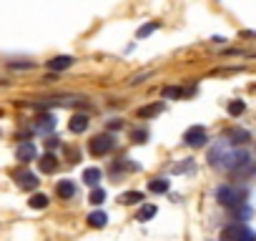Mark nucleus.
Wrapping results in <instances>:
<instances>
[{
    "label": "nucleus",
    "mask_w": 256,
    "mask_h": 241,
    "mask_svg": "<svg viewBox=\"0 0 256 241\" xmlns=\"http://www.w3.org/2000/svg\"><path fill=\"white\" fill-rule=\"evenodd\" d=\"M216 198H218V204H221V206L238 208V206L244 204L246 194H244L241 188H236V186H218V188H216Z\"/></svg>",
    "instance_id": "1"
},
{
    "label": "nucleus",
    "mask_w": 256,
    "mask_h": 241,
    "mask_svg": "<svg viewBox=\"0 0 256 241\" xmlns=\"http://www.w3.org/2000/svg\"><path fill=\"white\" fill-rule=\"evenodd\" d=\"M218 241H256V234L244 224H231L221 231Z\"/></svg>",
    "instance_id": "2"
},
{
    "label": "nucleus",
    "mask_w": 256,
    "mask_h": 241,
    "mask_svg": "<svg viewBox=\"0 0 256 241\" xmlns=\"http://www.w3.org/2000/svg\"><path fill=\"white\" fill-rule=\"evenodd\" d=\"M218 154H221V166L228 168V171H236V168L248 164V154L246 151H228V154L218 151Z\"/></svg>",
    "instance_id": "3"
},
{
    "label": "nucleus",
    "mask_w": 256,
    "mask_h": 241,
    "mask_svg": "<svg viewBox=\"0 0 256 241\" xmlns=\"http://www.w3.org/2000/svg\"><path fill=\"white\" fill-rule=\"evenodd\" d=\"M113 144H116V141H113L110 134L93 136V138H90V154H93V156H106V154H110Z\"/></svg>",
    "instance_id": "4"
},
{
    "label": "nucleus",
    "mask_w": 256,
    "mask_h": 241,
    "mask_svg": "<svg viewBox=\"0 0 256 241\" xmlns=\"http://www.w3.org/2000/svg\"><path fill=\"white\" fill-rule=\"evenodd\" d=\"M184 144L191 146V148H201L206 144V128L201 126H191L186 134H184Z\"/></svg>",
    "instance_id": "5"
},
{
    "label": "nucleus",
    "mask_w": 256,
    "mask_h": 241,
    "mask_svg": "<svg viewBox=\"0 0 256 241\" xmlns=\"http://www.w3.org/2000/svg\"><path fill=\"white\" fill-rule=\"evenodd\" d=\"M16 158H18L20 164H30V161H36V146H33L30 141H23V144L18 146V151H16Z\"/></svg>",
    "instance_id": "6"
},
{
    "label": "nucleus",
    "mask_w": 256,
    "mask_h": 241,
    "mask_svg": "<svg viewBox=\"0 0 256 241\" xmlns=\"http://www.w3.org/2000/svg\"><path fill=\"white\" fill-rule=\"evenodd\" d=\"M73 63H76V58H73V56H56V58H50V60H48V68H50L53 73H58V70L70 68Z\"/></svg>",
    "instance_id": "7"
},
{
    "label": "nucleus",
    "mask_w": 256,
    "mask_h": 241,
    "mask_svg": "<svg viewBox=\"0 0 256 241\" xmlns=\"http://www.w3.org/2000/svg\"><path fill=\"white\" fill-rule=\"evenodd\" d=\"M38 176L33 174V171H23V174H18V186L23 188V191H33V188H38Z\"/></svg>",
    "instance_id": "8"
},
{
    "label": "nucleus",
    "mask_w": 256,
    "mask_h": 241,
    "mask_svg": "<svg viewBox=\"0 0 256 241\" xmlns=\"http://www.w3.org/2000/svg\"><path fill=\"white\" fill-rule=\"evenodd\" d=\"M164 108H166V103H164V100H156V103L141 106V108H138V118H154V116L164 113Z\"/></svg>",
    "instance_id": "9"
},
{
    "label": "nucleus",
    "mask_w": 256,
    "mask_h": 241,
    "mask_svg": "<svg viewBox=\"0 0 256 241\" xmlns=\"http://www.w3.org/2000/svg\"><path fill=\"white\" fill-rule=\"evenodd\" d=\"M88 116L86 113H76L73 118H70V124H68V128H70V134H83L86 128H88Z\"/></svg>",
    "instance_id": "10"
},
{
    "label": "nucleus",
    "mask_w": 256,
    "mask_h": 241,
    "mask_svg": "<svg viewBox=\"0 0 256 241\" xmlns=\"http://www.w3.org/2000/svg\"><path fill=\"white\" fill-rule=\"evenodd\" d=\"M36 128H38L40 134H50V131L56 128V118H53L50 113H43V116H38V118H36Z\"/></svg>",
    "instance_id": "11"
},
{
    "label": "nucleus",
    "mask_w": 256,
    "mask_h": 241,
    "mask_svg": "<svg viewBox=\"0 0 256 241\" xmlns=\"http://www.w3.org/2000/svg\"><path fill=\"white\" fill-rule=\"evenodd\" d=\"M38 166H40L43 174H56V168H58V158H56V154H43L40 161H38Z\"/></svg>",
    "instance_id": "12"
},
{
    "label": "nucleus",
    "mask_w": 256,
    "mask_h": 241,
    "mask_svg": "<svg viewBox=\"0 0 256 241\" xmlns=\"http://www.w3.org/2000/svg\"><path fill=\"white\" fill-rule=\"evenodd\" d=\"M56 194H58L60 198H73V196H76V184H73L70 178H63V181H58Z\"/></svg>",
    "instance_id": "13"
},
{
    "label": "nucleus",
    "mask_w": 256,
    "mask_h": 241,
    "mask_svg": "<svg viewBox=\"0 0 256 241\" xmlns=\"http://www.w3.org/2000/svg\"><path fill=\"white\" fill-rule=\"evenodd\" d=\"M226 138H228L231 144H236V146H241V144H246V141H251V134H248V131H244V128H231V131L226 134Z\"/></svg>",
    "instance_id": "14"
},
{
    "label": "nucleus",
    "mask_w": 256,
    "mask_h": 241,
    "mask_svg": "<svg viewBox=\"0 0 256 241\" xmlns=\"http://www.w3.org/2000/svg\"><path fill=\"white\" fill-rule=\"evenodd\" d=\"M120 204H126V206H134V204H144L146 201V196L141 194V191H126V194H120V198H118Z\"/></svg>",
    "instance_id": "15"
},
{
    "label": "nucleus",
    "mask_w": 256,
    "mask_h": 241,
    "mask_svg": "<svg viewBox=\"0 0 256 241\" xmlns=\"http://www.w3.org/2000/svg\"><path fill=\"white\" fill-rule=\"evenodd\" d=\"M100 178H103L100 168H93V166H90V168H86V171H83V181H86L88 186H93V188L100 184Z\"/></svg>",
    "instance_id": "16"
},
{
    "label": "nucleus",
    "mask_w": 256,
    "mask_h": 241,
    "mask_svg": "<svg viewBox=\"0 0 256 241\" xmlns=\"http://www.w3.org/2000/svg\"><path fill=\"white\" fill-rule=\"evenodd\" d=\"M168 188H171L168 178H151V184H148V191H154V194H166Z\"/></svg>",
    "instance_id": "17"
},
{
    "label": "nucleus",
    "mask_w": 256,
    "mask_h": 241,
    "mask_svg": "<svg viewBox=\"0 0 256 241\" xmlns=\"http://www.w3.org/2000/svg\"><path fill=\"white\" fill-rule=\"evenodd\" d=\"M88 224H90L93 228H103V226L108 224V216H106L103 211H93V214L88 216Z\"/></svg>",
    "instance_id": "18"
},
{
    "label": "nucleus",
    "mask_w": 256,
    "mask_h": 241,
    "mask_svg": "<svg viewBox=\"0 0 256 241\" xmlns=\"http://www.w3.org/2000/svg\"><path fill=\"white\" fill-rule=\"evenodd\" d=\"M28 206L36 208V211H38V208H46V206H48V196H46V194H33V196L28 198Z\"/></svg>",
    "instance_id": "19"
},
{
    "label": "nucleus",
    "mask_w": 256,
    "mask_h": 241,
    "mask_svg": "<svg viewBox=\"0 0 256 241\" xmlns=\"http://www.w3.org/2000/svg\"><path fill=\"white\" fill-rule=\"evenodd\" d=\"M156 216V206L154 204H141V211H138V221H151Z\"/></svg>",
    "instance_id": "20"
},
{
    "label": "nucleus",
    "mask_w": 256,
    "mask_h": 241,
    "mask_svg": "<svg viewBox=\"0 0 256 241\" xmlns=\"http://www.w3.org/2000/svg\"><path fill=\"white\" fill-rule=\"evenodd\" d=\"M88 201H90L93 206H100V204L106 201V191H103V188H93V191H90V198H88Z\"/></svg>",
    "instance_id": "21"
},
{
    "label": "nucleus",
    "mask_w": 256,
    "mask_h": 241,
    "mask_svg": "<svg viewBox=\"0 0 256 241\" xmlns=\"http://www.w3.org/2000/svg\"><path fill=\"white\" fill-rule=\"evenodd\" d=\"M244 110H246V103H244V100H231V103H228V113H231V116H241Z\"/></svg>",
    "instance_id": "22"
},
{
    "label": "nucleus",
    "mask_w": 256,
    "mask_h": 241,
    "mask_svg": "<svg viewBox=\"0 0 256 241\" xmlns=\"http://www.w3.org/2000/svg\"><path fill=\"white\" fill-rule=\"evenodd\" d=\"M154 30H158V23H146L144 28H138V33H136V36H138V38H146V36H151Z\"/></svg>",
    "instance_id": "23"
},
{
    "label": "nucleus",
    "mask_w": 256,
    "mask_h": 241,
    "mask_svg": "<svg viewBox=\"0 0 256 241\" xmlns=\"http://www.w3.org/2000/svg\"><path fill=\"white\" fill-rule=\"evenodd\" d=\"M186 90L184 88H174V86H168V88H164V98H181Z\"/></svg>",
    "instance_id": "24"
},
{
    "label": "nucleus",
    "mask_w": 256,
    "mask_h": 241,
    "mask_svg": "<svg viewBox=\"0 0 256 241\" xmlns=\"http://www.w3.org/2000/svg\"><path fill=\"white\" fill-rule=\"evenodd\" d=\"M134 144H146V138H148V134L146 131H134Z\"/></svg>",
    "instance_id": "25"
},
{
    "label": "nucleus",
    "mask_w": 256,
    "mask_h": 241,
    "mask_svg": "<svg viewBox=\"0 0 256 241\" xmlns=\"http://www.w3.org/2000/svg\"><path fill=\"white\" fill-rule=\"evenodd\" d=\"M148 76H151V70H144V73H138V76H131V78H128V83H131V86H134V83H141V80L148 78Z\"/></svg>",
    "instance_id": "26"
},
{
    "label": "nucleus",
    "mask_w": 256,
    "mask_h": 241,
    "mask_svg": "<svg viewBox=\"0 0 256 241\" xmlns=\"http://www.w3.org/2000/svg\"><path fill=\"white\" fill-rule=\"evenodd\" d=\"M191 168H194V164L188 161V164H178V166H176L174 171H176V174H184V171H191Z\"/></svg>",
    "instance_id": "27"
},
{
    "label": "nucleus",
    "mask_w": 256,
    "mask_h": 241,
    "mask_svg": "<svg viewBox=\"0 0 256 241\" xmlns=\"http://www.w3.org/2000/svg\"><path fill=\"white\" fill-rule=\"evenodd\" d=\"M108 128H110V131H116V128H123V120H120V118H113L110 124H108Z\"/></svg>",
    "instance_id": "28"
},
{
    "label": "nucleus",
    "mask_w": 256,
    "mask_h": 241,
    "mask_svg": "<svg viewBox=\"0 0 256 241\" xmlns=\"http://www.w3.org/2000/svg\"><path fill=\"white\" fill-rule=\"evenodd\" d=\"M10 68H16V70H28V68H33V63H10Z\"/></svg>",
    "instance_id": "29"
},
{
    "label": "nucleus",
    "mask_w": 256,
    "mask_h": 241,
    "mask_svg": "<svg viewBox=\"0 0 256 241\" xmlns=\"http://www.w3.org/2000/svg\"><path fill=\"white\" fill-rule=\"evenodd\" d=\"M241 36H244V38H256V30H244Z\"/></svg>",
    "instance_id": "30"
}]
</instances>
